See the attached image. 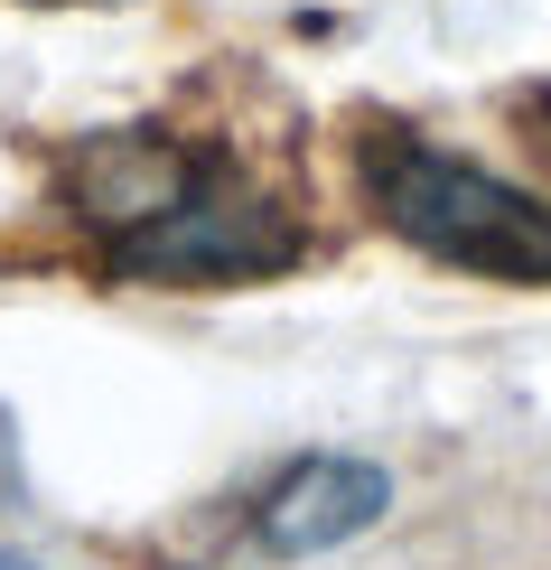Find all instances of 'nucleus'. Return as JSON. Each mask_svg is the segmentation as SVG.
Here are the masks:
<instances>
[{
  "label": "nucleus",
  "instance_id": "nucleus-1",
  "mask_svg": "<svg viewBox=\"0 0 551 570\" xmlns=\"http://www.w3.org/2000/svg\"><path fill=\"white\" fill-rule=\"evenodd\" d=\"M66 197L94 225L104 272L140 281V291H234V281H272L308 253V225L244 159L178 131L85 140Z\"/></svg>",
  "mask_w": 551,
  "mask_h": 570
},
{
  "label": "nucleus",
  "instance_id": "nucleus-2",
  "mask_svg": "<svg viewBox=\"0 0 551 570\" xmlns=\"http://www.w3.org/2000/svg\"><path fill=\"white\" fill-rule=\"evenodd\" d=\"M355 187H365L374 225L402 234L412 253L476 281H523V291H551V197L476 169V159L440 150V140L374 122L355 140Z\"/></svg>",
  "mask_w": 551,
  "mask_h": 570
},
{
  "label": "nucleus",
  "instance_id": "nucleus-3",
  "mask_svg": "<svg viewBox=\"0 0 551 570\" xmlns=\"http://www.w3.org/2000/svg\"><path fill=\"white\" fill-rule=\"evenodd\" d=\"M383 514H393V468L318 449V459H299L291 478L253 505V542L272 561H318V552H337V542L374 533Z\"/></svg>",
  "mask_w": 551,
  "mask_h": 570
},
{
  "label": "nucleus",
  "instance_id": "nucleus-4",
  "mask_svg": "<svg viewBox=\"0 0 551 570\" xmlns=\"http://www.w3.org/2000/svg\"><path fill=\"white\" fill-rule=\"evenodd\" d=\"M0 570H38V561H29V552H0Z\"/></svg>",
  "mask_w": 551,
  "mask_h": 570
},
{
  "label": "nucleus",
  "instance_id": "nucleus-5",
  "mask_svg": "<svg viewBox=\"0 0 551 570\" xmlns=\"http://www.w3.org/2000/svg\"><path fill=\"white\" fill-rule=\"evenodd\" d=\"M533 140H542V150H551V131H533Z\"/></svg>",
  "mask_w": 551,
  "mask_h": 570
}]
</instances>
